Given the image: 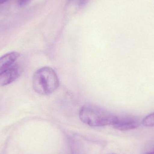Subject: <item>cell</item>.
<instances>
[{
	"label": "cell",
	"instance_id": "obj_1",
	"mask_svg": "<svg viewBox=\"0 0 154 154\" xmlns=\"http://www.w3.org/2000/svg\"><path fill=\"white\" fill-rule=\"evenodd\" d=\"M81 121L92 127H102L114 125L118 116L109 111L95 105L83 106L79 112Z\"/></svg>",
	"mask_w": 154,
	"mask_h": 154
},
{
	"label": "cell",
	"instance_id": "obj_5",
	"mask_svg": "<svg viewBox=\"0 0 154 154\" xmlns=\"http://www.w3.org/2000/svg\"><path fill=\"white\" fill-rule=\"evenodd\" d=\"M20 57L18 52H9L0 57V74L14 65Z\"/></svg>",
	"mask_w": 154,
	"mask_h": 154
},
{
	"label": "cell",
	"instance_id": "obj_2",
	"mask_svg": "<svg viewBox=\"0 0 154 154\" xmlns=\"http://www.w3.org/2000/svg\"><path fill=\"white\" fill-rule=\"evenodd\" d=\"M59 81L54 69L44 67L35 72L32 77V87L35 92L42 95H48L58 88Z\"/></svg>",
	"mask_w": 154,
	"mask_h": 154
},
{
	"label": "cell",
	"instance_id": "obj_9",
	"mask_svg": "<svg viewBox=\"0 0 154 154\" xmlns=\"http://www.w3.org/2000/svg\"><path fill=\"white\" fill-rule=\"evenodd\" d=\"M8 0H0V4H2L6 2Z\"/></svg>",
	"mask_w": 154,
	"mask_h": 154
},
{
	"label": "cell",
	"instance_id": "obj_7",
	"mask_svg": "<svg viewBox=\"0 0 154 154\" xmlns=\"http://www.w3.org/2000/svg\"><path fill=\"white\" fill-rule=\"evenodd\" d=\"M88 0H68L69 3H75L79 6H82L87 2Z\"/></svg>",
	"mask_w": 154,
	"mask_h": 154
},
{
	"label": "cell",
	"instance_id": "obj_8",
	"mask_svg": "<svg viewBox=\"0 0 154 154\" xmlns=\"http://www.w3.org/2000/svg\"><path fill=\"white\" fill-rule=\"evenodd\" d=\"M30 0H18L17 2H18V5L20 7L25 6L26 5L28 4Z\"/></svg>",
	"mask_w": 154,
	"mask_h": 154
},
{
	"label": "cell",
	"instance_id": "obj_11",
	"mask_svg": "<svg viewBox=\"0 0 154 154\" xmlns=\"http://www.w3.org/2000/svg\"></svg>",
	"mask_w": 154,
	"mask_h": 154
},
{
	"label": "cell",
	"instance_id": "obj_4",
	"mask_svg": "<svg viewBox=\"0 0 154 154\" xmlns=\"http://www.w3.org/2000/svg\"><path fill=\"white\" fill-rule=\"evenodd\" d=\"M139 123L137 120L131 118L119 117L113 125L114 128L120 131H129L137 128Z\"/></svg>",
	"mask_w": 154,
	"mask_h": 154
},
{
	"label": "cell",
	"instance_id": "obj_6",
	"mask_svg": "<svg viewBox=\"0 0 154 154\" xmlns=\"http://www.w3.org/2000/svg\"><path fill=\"white\" fill-rule=\"evenodd\" d=\"M142 124L146 127H154V112L146 116L143 119Z\"/></svg>",
	"mask_w": 154,
	"mask_h": 154
},
{
	"label": "cell",
	"instance_id": "obj_10",
	"mask_svg": "<svg viewBox=\"0 0 154 154\" xmlns=\"http://www.w3.org/2000/svg\"><path fill=\"white\" fill-rule=\"evenodd\" d=\"M145 154H154V152H150L146 153Z\"/></svg>",
	"mask_w": 154,
	"mask_h": 154
},
{
	"label": "cell",
	"instance_id": "obj_3",
	"mask_svg": "<svg viewBox=\"0 0 154 154\" xmlns=\"http://www.w3.org/2000/svg\"><path fill=\"white\" fill-rule=\"evenodd\" d=\"M20 67L14 64L10 68L0 74V86L11 84L15 81L20 75Z\"/></svg>",
	"mask_w": 154,
	"mask_h": 154
}]
</instances>
